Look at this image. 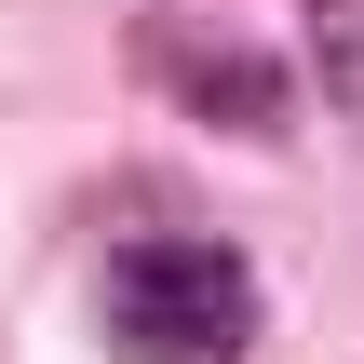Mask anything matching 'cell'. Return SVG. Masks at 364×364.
<instances>
[{
  "mask_svg": "<svg viewBox=\"0 0 364 364\" xmlns=\"http://www.w3.org/2000/svg\"><path fill=\"white\" fill-rule=\"evenodd\" d=\"M95 324H108L122 364H243L257 351V270L203 230H149V243L108 257Z\"/></svg>",
  "mask_w": 364,
  "mask_h": 364,
  "instance_id": "6da1fadb",
  "label": "cell"
},
{
  "mask_svg": "<svg viewBox=\"0 0 364 364\" xmlns=\"http://www.w3.org/2000/svg\"><path fill=\"white\" fill-rule=\"evenodd\" d=\"M149 54H162V95H176L189 122H216V135H284V108H297V81H284L257 41H189V27H149Z\"/></svg>",
  "mask_w": 364,
  "mask_h": 364,
  "instance_id": "7a4b0ae2",
  "label": "cell"
},
{
  "mask_svg": "<svg viewBox=\"0 0 364 364\" xmlns=\"http://www.w3.org/2000/svg\"><path fill=\"white\" fill-rule=\"evenodd\" d=\"M311 81L338 108H364V0H311Z\"/></svg>",
  "mask_w": 364,
  "mask_h": 364,
  "instance_id": "3957f363",
  "label": "cell"
}]
</instances>
